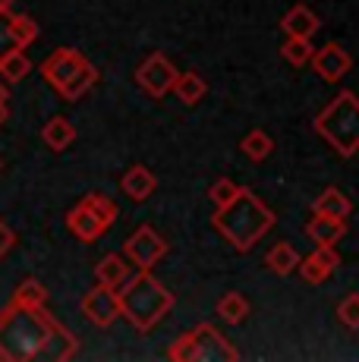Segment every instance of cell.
I'll use <instances>...</instances> for the list:
<instances>
[{
    "instance_id": "1",
    "label": "cell",
    "mask_w": 359,
    "mask_h": 362,
    "mask_svg": "<svg viewBox=\"0 0 359 362\" xmlns=\"http://www.w3.org/2000/svg\"><path fill=\"white\" fill-rule=\"evenodd\" d=\"M79 344L45 305H19L10 299L0 309V362L73 359Z\"/></svg>"
},
{
    "instance_id": "2",
    "label": "cell",
    "mask_w": 359,
    "mask_h": 362,
    "mask_svg": "<svg viewBox=\"0 0 359 362\" xmlns=\"http://www.w3.org/2000/svg\"><path fill=\"white\" fill-rule=\"evenodd\" d=\"M274 211L265 205L252 189H240V196L230 202V205L218 208L215 214V230L230 243L240 252H249L255 243L261 240L268 230L274 227Z\"/></svg>"
},
{
    "instance_id": "3",
    "label": "cell",
    "mask_w": 359,
    "mask_h": 362,
    "mask_svg": "<svg viewBox=\"0 0 359 362\" xmlns=\"http://www.w3.org/2000/svg\"><path fill=\"white\" fill-rule=\"evenodd\" d=\"M117 299H120V315L139 331H151L174 309V293L164 290V284L151 277L148 268H139L133 277H126L117 287Z\"/></svg>"
},
{
    "instance_id": "4",
    "label": "cell",
    "mask_w": 359,
    "mask_h": 362,
    "mask_svg": "<svg viewBox=\"0 0 359 362\" xmlns=\"http://www.w3.org/2000/svg\"><path fill=\"white\" fill-rule=\"evenodd\" d=\"M315 132L341 158H353L359 151V98L353 92H341L328 107L315 117Z\"/></svg>"
},
{
    "instance_id": "5",
    "label": "cell",
    "mask_w": 359,
    "mask_h": 362,
    "mask_svg": "<svg viewBox=\"0 0 359 362\" xmlns=\"http://www.w3.org/2000/svg\"><path fill=\"white\" fill-rule=\"evenodd\" d=\"M237 359H240V350H233L230 340H227L215 325L202 322L192 331L189 362H237Z\"/></svg>"
},
{
    "instance_id": "6",
    "label": "cell",
    "mask_w": 359,
    "mask_h": 362,
    "mask_svg": "<svg viewBox=\"0 0 359 362\" xmlns=\"http://www.w3.org/2000/svg\"><path fill=\"white\" fill-rule=\"evenodd\" d=\"M174 79H177V66L164 57L161 51L148 54L145 64L136 69V82L151 95V98H164V95L174 88Z\"/></svg>"
},
{
    "instance_id": "7",
    "label": "cell",
    "mask_w": 359,
    "mask_h": 362,
    "mask_svg": "<svg viewBox=\"0 0 359 362\" xmlns=\"http://www.w3.org/2000/svg\"><path fill=\"white\" fill-rule=\"evenodd\" d=\"M123 252H126V259L133 264H139V268H151L155 262H161L164 255H167V243L158 236L155 227L142 224L139 230H133L126 236V243H123Z\"/></svg>"
},
{
    "instance_id": "8",
    "label": "cell",
    "mask_w": 359,
    "mask_h": 362,
    "mask_svg": "<svg viewBox=\"0 0 359 362\" xmlns=\"http://www.w3.org/2000/svg\"><path fill=\"white\" fill-rule=\"evenodd\" d=\"M82 315L88 318L98 328H110V325L120 318V299H117V287H92L86 296H82Z\"/></svg>"
},
{
    "instance_id": "9",
    "label": "cell",
    "mask_w": 359,
    "mask_h": 362,
    "mask_svg": "<svg viewBox=\"0 0 359 362\" xmlns=\"http://www.w3.org/2000/svg\"><path fill=\"white\" fill-rule=\"evenodd\" d=\"M86 54H79L76 47H57L54 54H47L45 60H41V76H45L47 82H51L54 88H60L66 79L86 64Z\"/></svg>"
},
{
    "instance_id": "10",
    "label": "cell",
    "mask_w": 359,
    "mask_h": 362,
    "mask_svg": "<svg viewBox=\"0 0 359 362\" xmlns=\"http://www.w3.org/2000/svg\"><path fill=\"white\" fill-rule=\"evenodd\" d=\"M309 60H312L315 73H319L322 79H328V82H341L343 76L353 69V57H350L341 45H334V41H328V45H324L322 51H315Z\"/></svg>"
},
{
    "instance_id": "11",
    "label": "cell",
    "mask_w": 359,
    "mask_h": 362,
    "mask_svg": "<svg viewBox=\"0 0 359 362\" xmlns=\"http://www.w3.org/2000/svg\"><path fill=\"white\" fill-rule=\"evenodd\" d=\"M66 227H70V233L82 243H95L101 233L107 230V224L86 205V202H79L76 208H70V214H66Z\"/></svg>"
},
{
    "instance_id": "12",
    "label": "cell",
    "mask_w": 359,
    "mask_h": 362,
    "mask_svg": "<svg viewBox=\"0 0 359 362\" xmlns=\"http://www.w3.org/2000/svg\"><path fill=\"white\" fill-rule=\"evenodd\" d=\"M337 264H341V259H337L334 246H315V252L306 255V259H300L296 268H300V274L306 284H322Z\"/></svg>"
},
{
    "instance_id": "13",
    "label": "cell",
    "mask_w": 359,
    "mask_h": 362,
    "mask_svg": "<svg viewBox=\"0 0 359 362\" xmlns=\"http://www.w3.org/2000/svg\"><path fill=\"white\" fill-rule=\"evenodd\" d=\"M322 19L315 16V10H309L306 4H296L290 6V10L281 16V32L287 35V38H312L315 32H319Z\"/></svg>"
},
{
    "instance_id": "14",
    "label": "cell",
    "mask_w": 359,
    "mask_h": 362,
    "mask_svg": "<svg viewBox=\"0 0 359 362\" xmlns=\"http://www.w3.org/2000/svg\"><path fill=\"white\" fill-rule=\"evenodd\" d=\"M306 236L315 243V246H337V243L347 236V221L312 214V221L306 224Z\"/></svg>"
},
{
    "instance_id": "15",
    "label": "cell",
    "mask_w": 359,
    "mask_h": 362,
    "mask_svg": "<svg viewBox=\"0 0 359 362\" xmlns=\"http://www.w3.org/2000/svg\"><path fill=\"white\" fill-rule=\"evenodd\" d=\"M120 189L126 192L133 202H145L151 192H155V173H151L148 167H142V164L129 167V170L123 173V180H120Z\"/></svg>"
},
{
    "instance_id": "16",
    "label": "cell",
    "mask_w": 359,
    "mask_h": 362,
    "mask_svg": "<svg viewBox=\"0 0 359 362\" xmlns=\"http://www.w3.org/2000/svg\"><path fill=\"white\" fill-rule=\"evenodd\" d=\"M95 82H98V69H95V66L86 60V64L76 69V73L64 82V86L57 88V92H60V98H66V101H79L82 95H86L88 88L95 86Z\"/></svg>"
},
{
    "instance_id": "17",
    "label": "cell",
    "mask_w": 359,
    "mask_h": 362,
    "mask_svg": "<svg viewBox=\"0 0 359 362\" xmlns=\"http://www.w3.org/2000/svg\"><path fill=\"white\" fill-rule=\"evenodd\" d=\"M312 211H315V214H324V218H341V221H347V214L353 211V202L343 196L337 186H328V189H324L322 196L315 199V208H312Z\"/></svg>"
},
{
    "instance_id": "18",
    "label": "cell",
    "mask_w": 359,
    "mask_h": 362,
    "mask_svg": "<svg viewBox=\"0 0 359 362\" xmlns=\"http://www.w3.org/2000/svg\"><path fill=\"white\" fill-rule=\"evenodd\" d=\"M41 139H45V145L51 151H64L73 145L76 139V129L70 120H64V117H54V120L45 123V129H41Z\"/></svg>"
},
{
    "instance_id": "19",
    "label": "cell",
    "mask_w": 359,
    "mask_h": 362,
    "mask_svg": "<svg viewBox=\"0 0 359 362\" xmlns=\"http://www.w3.org/2000/svg\"><path fill=\"white\" fill-rule=\"evenodd\" d=\"M95 277H98V284H105V287H120V284L129 277V264H126L123 255L110 252V255H105V259L98 262Z\"/></svg>"
},
{
    "instance_id": "20",
    "label": "cell",
    "mask_w": 359,
    "mask_h": 362,
    "mask_svg": "<svg viewBox=\"0 0 359 362\" xmlns=\"http://www.w3.org/2000/svg\"><path fill=\"white\" fill-rule=\"evenodd\" d=\"M170 92H177V98L183 104H196V101L205 98L208 86H205V79L199 73H177L174 88H170Z\"/></svg>"
},
{
    "instance_id": "21",
    "label": "cell",
    "mask_w": 359,
    "mask_h": 362,
    "mask_svg": "<svg viewBox=\"0 0 359 362\" xmlns=\"http://www.w3.org/2000/svg\"><path fill=\"white\" fill-rule=\"evenodd\" d=\"M265 264L274 271L278 277H290V271L300 264V252H296L290 243H278V246H271V252H268Z\"/></svg>"
},
{
    "instance_id": "22",
    "label": "cell",
    "mask_w": 359,
    "mask_h": 362,
    "mask_svg": "<svg viewBox=\"0 0 359 362\" xmlns=\"http://www.w3.org/2000/svg\"><path fill=\"white\" fill-rule=\"evenodd\" d=\"M240 148H243V155L249 158V161H265L274 151V139L268 136L265 129H249L243 136V142H240Z\"/></svg>"
},
{
    "instance_id": "23",
    "label": "cell",
    "mask_w": 359,
    "mask_h": 362,
    "mask_svg": "<svg viewBox=\"0 0 359 362\" xmlns=\"http://www.w3.org/2000/svg\"><path fill=\"white\" fill-rule=\"evenodd\" d=\"M218 315L224 318L227 325H240L246 315H249V299H246L243 293H224L218 299Z\"/></svg>"
},
{
    "instance_id": "24",
    "label": "cell",
    "mask_w": 359,
    "mask_h": 362,
    "mask_svg": "<svg viewBox=\"0 0 359 362\" xmlns=\"http://www.w3.org/2000/svg\"><path fill=\"white\" fill-rule=\"evenodd\" d=\"M29 69H32V60L25 57V47H16V51H10L6 57H0V76H4V82L25 79Z\"/></svg>"
},
{
    "instance_id": "25",
    "label": "cell",
    "mask_w": 359,
    "mask_h": 362,
    "mask_svg": "<svg viewBox=\"0 0 359 362\" xmlns=\"http://www.w3.org/2000/svg\"><path fill=\"white\" fill-rule=\"evenodd\" d=\"M13 303H19V305H45L47 303L45 284L35 281V277H25V281L16 287V293H13Z\"/></svg>"
},
{
    "instance_id": "26",
    "label": "cell",
    "mask_w": 359,
    "mask_h": 362,
    "mask_svg": "<svg viewBox=\"0 0 359 362\" xmlns=\"http://www.w3.org/2000/svg\"><path fill=\"white\" fill-rule=\"evenodd\" d=\"M10 25L19 47H29L32 41H38V23L32 16H25V13H10Z\"/></svg>"
},
{
    "instance_id": "27",
    "label": "cell",
    "mask_w": 359,
    "mask_h": 362,
    "mask_svg": "<svg viewBox=\"0 0 359 362\" xmlns=\"http://www.w3.org/2000/svg\"><path fill=\"white\" fill-rule=\"evenodd\" d=\"M281 57L290 66H306L309 57H312V45H309V38H287L281 45Z\"/></svg>"
},
{
    "instance_id": "28",
    "label": "cell",
    "mask_w": 359,
    "mask_h": 362,
    "mask_svg": "<svg viewBox=\"0 0 359 362\" xmlns=\"http://www.w3.org/2000/svg\"><path fill=\"white\" fill-rule=\"evenodd\" d=\"M82 202H86V205L92 208V211L98 214V218L105 221L107 227L114 224V221H117V214H120V208H117V202H114V199H107V196H101V192H88V196L82 199Z\"/></svg>"
},
{
    "instance_id": "29",
    "label": "cell",
    "mask_w": 359,
    "mask_h": 362,
    "mask_svg": "<svg viewBox=\"0 0 359 362\" xmlns=\"http://www.w3.org/2000/svg\"><path fill=\"white\" fill-rule=\"evenodd\" d=\"M240 189H243V186H237L233 180H227V177H220V180L211 183L208 196H211V202H215V208H224V205H230V202L240 196Z\"/></svg>"
},
{
    "instance_id": "30",
    "label": "cell",
    "mask_w": 359,
    "mask_h": 362,
    "mask_svg": "<svg viewBox=\"0 0 359 362\" xmlns=\"http://www.w3.org/2000/svg\"><path fill=\"white\" fill-rule=\"evenodd\" d=\"M337 318H341L347 328H353V331L359 328V293H350L341 305H337Z\"/></svg>"
},
{
    "instance_id": "31",
    "label": "cell",
    "mask_w": 359,
    "mask_h": 362,
    "mask_svg": "<svg viewBox=\"0 0 359 362\" xmlns=\"http://www.w3.org/2000/svg\"><path fill=\"white\" fill-rule=\"evenodd\" d=\"M16 38H13V25H10V10L0 13V57H6L10 51H16Z\"/></svg>"
},
{
    "instance_id": "32",
    "label": "cell",
    "mask_w": 359,
    "mask_h": 362,
    "mask_svg": "<svg viewBox=\"0 0 359 362\" xmlns=\"http://www.w3.org/2000/svg\"><path fill=\"white\" fill-rule=\"evenodd\" d=\"M189 353H192V331L180 334L174 344L167 346V356L174 359V362H189Z\"/></svg>"
},
{
    "instance_id": "33",
    "label": "cell",
    "mask_w": 359,
    "mask_h": 362,
    "mask_svg": "<svg viewBox=\"0 0 359 362\" xmlns=\"http://www.w3.org/2000/svg\"><path fill=\"white\" fill-rule=\"evenodd\" d=\"M13 243H16V233H13L10 227H6L4 221H0V259H4V255L13 249Z\"/></svg>"
},
{
    "instance_id": "34",
    "label": "cell",
    "mask_w": 359,
    "mask_h": 362,
    "mask_svg": "<svg viewBox=\"0 0 359 362\" xmlns=\"http://www.w3.org/2000/svg\"><path fill=\"white\" fill-rule=\"evenodd\" d=\"M6 101H10V88L0 82V107H6Z\"/></svg>"
},
{
    "instance_id": "35",
    "label": "cell",
    "mask_w": 359,
    "mask_h": 362,
    "mask_svg": "<svg viewBox=\"0 0 359 362\" xmlns=\"http://www.w3.org/2000/svg\"><path fill=\"white\" fill-rule=\"evenodd\" d=\"M10 6H13V0H0V13H4V10H10Z\"/></svg>"
},
{
    "instance_id": "36",
    "label": "cell",
    "mask_w": 359,
    "mask_h": 362,
    "mask_svg": "<svg viewBox=\"0 0 359 362\" xmlns=\"http://www.w3.org/2000/svg\"><path fill=\"white\" fill-rule=\"evenodd\" d=\"M6 120V107H0V123H4Z\"/></svg>"
}]
</instances>
